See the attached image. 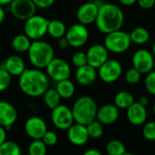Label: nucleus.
<instances>
[{
    "label": "nucleus",
    "mask_w": 155,
    "mask_h": 155,
    "mask_svg": "<svg viewBox=\"0 0 155 155\" xmlns=\"http://www.w3.org/2000/svg\"><path fill=\"white\" fill-rule=\"evenodd\" d=\"M21 91L30 97H40L49 88V77L40 69H25L19 76Z\"/></svg>",
    "instance_id": "1"
},
{
    "label": "nucleus",
    "mask_w": 155,
    "mask_h": 155,
    "mask_svg": "<svg viewBox=\"0 0 155 155\" xmlns=\"http://www.w3.org/2000/svg\"><path fill=\"white\" fill-rule=\"evenodd\" d=\"M124 22V15L118 5L111 3H104L99 6L95 25L101 33L107 35L114 31L120 30Z\"/></svg>",
    "instance_id": "2"
},
{
    "label": "nucleus",
    "mask_w": 155,
    "mask_h": 155,
    "mask_svg": "<svg viewBox=\"0 0 155 155\" xmlns=\"http://www.w3.org/2000/svg\"><path fill=\"white\" fill-rule=\"evenodd\" d=\"M97 104L90 96H81L73 104L72 113L74 122L84 125H88L96 120Z\"/></svg>",
    "instance_id": "3"
},
{
    "label": "nucleus",
    "mask_w": 155,
    "mask_h": 155,
    "mask_svg": "<svg viewBox=\"0 0 155 155\" xmlns=\"http://www.w3.org/2000/svg\"><path fill=\"white\" fill-rule=\"evenodd\" d=\"M28 58L35 68H46L48 64L54 58V51L49 43L43 40H35L28 50Z\"/></svg>",
    "instance_id": "4"
},
{
    "label": "nucleus",
    "mask_w": 155,
    "mask_h": 155,
    "mask_svg": "<svg viewBox=\"0 0 155 155\" xmlns=\"http://www.w3.org/2000/svg\"><path fill=\"white\" fill-rule=\"evenodd\" d=\"M132 44L130 34L123 30H116L105 35L104 46L106 49L114 54H123L126 52Z\"/></svg>",
    "instance_id": "5"
},
{
    "label": "nucleus",
    "mask_w": 155,
    "mask_h": 155,
    "mask_svg": "<svg viewBox=\"0 0 155 155\" xmlns=\"http://www.w3.org/2000/svg\"><path fill=\"white\" fill-rule=\"evenodd\" d=\"M49 20L38 15H34L25 20L24 25L25 34L33 41L41 40L46 34Z\"/></svg>",
    "instance_id": "6"
},
{
    "label": "nucleus",
    "mask_w": 155,
    "mask_h": 155,
    "mask_svg": "<svg viewBox=\"0 0 155 155\" xmlns=\"http://www.w3.org/2000/svg\"><path fill=\"white\" fill-rule=\"evenodd\" d=\"M52 123L59 130H68L74 122L72 109L64 104H59L52 110Z\"/></svg>",
    "instance_id": "7"
},
{
    "label": "nucleus",
    "mask_w": 155,
    "mask_h": 155,
    "mask_svg": "<svg viewBox=\"0 0 155 155\" xmlns=\"http://www.w3.org/2000/svg\"><path fill=\"white\" fill-rule=\"evenodd\" d=\"M99 78L106 84L116 82L123 74L122 64L115 59H108L103 65L98 68Z\"/></svg>",
    "instance_id": "8"
},
{
    "label": "nucleus",
    "mask_w": 155,
    "mask_h": 155,
    "mask_svg": "<svg viewBox=\"0 0 155 155\" xmlns=\"http://www.w3.org/2000/svg\"><path fill=\"white\" fill-rule=\"evenodd\" d=\"M46 74L52 80L57 82L69 79L71 67L69 64L62 58H54L46 66Z\"/></svg>",
    "instance_id": "9"
},
{
    "label": "nucleus",
    "mask_w": 155,
    "mask_h": 155,
    "mask_svg": "<svg viewBox=\"0 0 155 155\" xmlns=\"http://www.w3.org/2000/svg\"><path fill=\"white\" fill-rule=\"evenodd\" d=\"M154 60L153 52H150L147 49H139L133 55V67L137 69L142 74H147L153 71Z\"/></svg>",
    "instance_id": "10"
},
{
    "label": "nucleus",
    "mask_w": 155,
    "mask_h": 155,
    "mask_svg": "<svg viewBox=\"0 0 155 155\" xmlns=\"http://www.w3.org/2000/svg\"><path fill=\"white\" fill-rule=\"evenodd\" d=\"M69 43V45L74 48H79L84 45L89 38V31L86 25L77 23L71 25L64 35Z\"/></svg>",
    "instance_id": "11"
},
{
    "label": "nucleus",
    "mask_w": 155,
    "mask_h": 155,
    "mask_svg": "<svg viewBox=\"0 0 155 155\" xmlns=\"http://www.w3.org/2000/svg\"><path fill=\"white\" fill-rule=\"evenodd\" d=\"M9 10L16 19L25 21L35 15L36 5L32 0H14L9 5Z\"/></svg>",
    "instance_id": "12"
},
{
    "label": "nucleus",
    "mask_w": 155,
    "mask_h": 155,
    "mask_svg": "<svg viewBox=\"0 0 155 155\" xmlns=\"http://www.w3.org/2000/svg\"><path fill=\"white\" fill-rule=\"evenodd\" d=\"M25 132L33 140H42L47 132V125L45 120L39 116L29 117L25 123Z\"/></svg>",
    "instance_id": "13"
},
{
    "label": "nucleus",
    "mask_w": 155,
    "mask_h": 155,
    "mask_svg": "<svg viewBox=\"0 0 155 155\" xmlns=\"http://www.w3.org/2000/svg\"><path fill=\"white\" fill-rule=\"evenodd\" d=\"M86 55L88 64L94 67L95 69H98L108 60L109 51L106 49L104 45L94 44L89 47L86 52Z\"/></svg>",
    "instance_id": "14"
},
{
    "label": "nucleus",
    "mask_w": 155,
    "mask_h": 155,
    "mask_svg": "<svg viewBox=\"0 0 155 155\" xmlns=\"http://www.w3.org/2000/svg\"><path fill=\"white\" fill-rule=\"evenodd\" d=\"M99 5L95 2H86L79 6L76 12V17L80 24L88 25L95 23L98 12Z\"/></svg>",
    "instance_id": "15"
},
{
    "label": "nucleus",
    "mask_w": 155,
    "mask_h": 155,
    "mask_svg": "<svg viewBox=\"0 0 155 155\" xmlns=\"http://www.w3.org/2000/svg\"><path fill=\"white\" fill-rule=\"evenodd\" d=\"M17 111L15 107L6 102L0 101V126L8 130L17 120Z\"/></svg>",
    "instance_id": "16"
},
{
    "label": "nucleus",
    "mask_w": 155,
    "mask_h": 155,
    "mask_svg": "<svg viewBox=\"0 0 155 155\" xmlns=\"http://www.w3.org/2000/svg\"><path fill=\"white\" fill-rule=\"evenodd\" d=\"M67 138L69 142L75 146H82L85 144L90 138L86 125L77 123L74 124L67 130Z\"/></svg>",
    "instance_id": "17"
},
{
    "label": "nucleus",
    "mask_w": 155,
    "mask_h": 155,
    "mask_svg": "<svg viewBox=\"0 0 155 155\" xmlns=\"http://www.w3.org/2000/svg\"><path fill=\"white\" fill-rule=\"evenodd\" d=\"M119 108L115 104H104L98 109L96 120L102 124L109 125L115 123L119 118Z\"/></svg>",
    "instance_id": "18"
},
{
    "label": "nucleus",
    "mask_w": 155,
    "mask_h": 155,
    "mask_svg": "<svg viewBox=\"0 0 155 155\" xmlns=\"http://www.w3.org/2000/svg\"><path fill=\"white\" fill-rule=\"evenodd\" d=\"M127 118L128 121L134 125H142L147 120V110L146 107L139 104L138 102H134L128 109H127Z\"/></svg>",
    "instance_id": "19"
},
{
    "label": "nucleus",
    "mask_w": 155,
    "mask_h": 155,
    "mask_svg": "<svg viewBox=\"0 0 155 155\" xmlns=\"http://www.w3.org/2000/svg\"><path fill=\"white\" fill-rule=\"evenodd\" d=\"M96 69L90 64H85L84 66L78 67L75 72V79L81 85L88 86L93 84L97 78Z\"/></svg>",
    "instance_id": "20"
},
{
    "label": "nucleus",
    "mask_w": 155,
    "mask_h": 155,
    "mask_svg": "<svg viewBox=\"0 0 155 155\" xmlns=\"http://www.w3.org/2000/svg\"><path fill=\"white\" fill-rule=\"evenodd\" d=\"M3 68H5L12 76H20L25 68V64L24 60L19 55H10L5 62Z\"/></svg>",
    "instance_id": "21"
},
{
    "label": "nucleus",
    "mask_w": 155,
    "mask_h": 155,
    "mask_svg": "<svg viewBox=\"0 0 155 155\" xmlns=\"http://www.w3.org/2000/svg\"><path fill=\"white\" fill-rule=\"evenodd\" d=\"M55 89L59 94V95L61 96V98L63 99H70L71 97L74 96L75 93L74 84L69 79L57 82Z\"/></svg>",
    "instance_id": "22"
},
{
    "label": "nucleus",
    "mask_w": 155,
    "mask_h": 155,
    "mask_svg": "<svg viewBox=\"0 0 155 155\" xmlns=\"http://www.w3.org/2000/svg\"><path fill=\"white\" fill-rule=\"evenodd\" d=\"M31 39L25 34H20L15 35L12 39V47L17 53H25L28 52L31 46Z\"/></svg>",
    "instance_id": "23"
},
{
    "label": "nucleus",
    "mask_w": 155,
    "mask_h": 155,
    "mask_svg": "<svg viewBox=\"0 0 155 155\" xmlns=\"http://www.w3.org/2000/svg\"><path fill=\"white\" fill-rule=\"evenodd\" d=\"M66 31H67L66 26L64 24V22H62L61 20L54 19V20L49 21L47 33L53 38L59 39V38L64 36L66 34Z\"/></svg>",
    "instance_id": "24"
},
{
    "label": "nucleus",
    "mask_w": 155,
    "mask_h": 155,
    "mask_svg": "<svg viewBox=\"0 0 155 155\" xmlns=\"http://www.w3.org/2000/svg\"><path fill=\"white\" fill-rule=\"evenodd\" d=\"M130 37L132 40V43H134L135 45H142L146 44L150 39V33L145 27L138 26L135 27L131 33Z\"/></svg>",
    "instance_id": "25"
},
{
    "label": "nucleus",
    "mask_w": 155,
    "mask_h": 155,
    "mask_svg": "<svg viewBox=\"0 0 155 155\" xmlns=\"http://www.w3.org/2000/svg\"><path fill=\"white\" fill-rule=\"evenodd\" d=\"M134 103V95L126 91H121L114 97V104L119 109H128Z\"/></svg>",
    "instance_id": "26"
},
{
    "label": "nucleus",
    "mask_w": 155,
    "mask_h": 155,
    "mask_svg": "<svg viewBox=\"0 0 155 155\" xmlns=\"http://www.w3.org/2000/svg\"><path fill=\"white\" fill-rule=\"evenodd\" d=\"M43 99H44V103L46 105V107L53 110L54 108H55L56 106H58L60 104L61 96L57 93L56 89L48 88L45 91V93L43 94Z\"/></svg>",
    "instance_id": "27"
},
{
    "label": "nucleus",
    "mask_w": 155,
    "mask_h": 155,
    "mask_svg": "<svg viewBox=\"0 0 155 155\" xmlns=\"http://www.w3.org/2000/svg\"><path fill=\"white\" fill-rule=\"evenodd\" d=\"M0 155H22V152L15 142L5 141L0 145Z\"/></svg>",
    "instance_id": "28"
},
{
    "label": "nucleus",
    "mask_w": 155,
    "mask_h": 155,
    "mask_svg": "<svg viewBox=\"0 0 155 155\" xmlns=\"http://www.w3.org/2000/svg\"><path fill=\"white\" fill-rule=\"evenodd\" d=\"M106 153L108 155H124L126 153V148L123 142L112 140L106 145Z\"/></svg>",
    "instance_id": "29"
},
{
    "label": "nucleus",
    "mask_w": 155,
    "mask_h": 155,
    "mask_svg": "<svg viewBox=\"0 0 155 155\" xmlns=\"http://www.w3.org/2000/svg\"><path fill=\"white\" fill-rule=\"evenodd\" d=\"M47 146L42 140H33L28 146L29 155H46Z\"/></svg>",
    "instance_id": "30"
},
{
    "label": "nucleus",
    "mask_w": 155,
    "mask_h": 155,
    "mask_svg": "<svg viewBox=\"0 0 155 155\" xmlns=\"http://www.w3.org/2000/svg\"><path fill=\"white\" fill-rule=\"evenodd\" d=\"M104 124H102L99 121L94 120L92 123H90L87 127V131L89 134V136L93 139H99L104 134Z\"/></svg>",
    "instance_id": "31"
},
{
    "label": "nucleus",
    "mask_w": 155,
    "mask_h": 155,
    "mask_svg": "<svg viewBox=\"0 0 155 155\" xmlns=\"http://www.w3.org/2000/svg\"><path fill=\"white\" fill-rule=\"evenodd\" d=\"M12 75L3 67L0 68V93L6 90L11 84Z\"/></svg>",
    "instance_id": "32"
},
{
    "label": "nucleus",
    "mask_w": 155,
    "mask_h": 155,
    "mask_svg": "<svg viewBox=\"0 0 155 155\" xmlns=\"http://www.w3.org/2000/svg\"><path fill=\"white\" fill-rule=\"evenodd\" d=\"M72 64L74 66H76L77 68L84 66L85 64H88L86 53H84L83 51H78V52L74 53L72 56Z\"/></svg>",
    "instance_id": "33"
},
{
    "label": "nucleus",
    "mask_w": 155,
    "mask_h": 155,
    "mask_svg": "<svg viewBox=\"0 0 155 155\" xmlns=\"http://www.w3.org/2000/svg\"><path fill=\"white\" fill-rule=\"evenodd\" d=\"M142 74L134 67L129 69L125 74V80L131 84H136L140 82Z\"/></svg>",
    "instance_id": "34"
},
{
    "label": "nucleus",
    "mask_w": 155,
    "mask_h": 155,
    "mask_svg": "<svg viewBox=\"0 0 155 155\" xmlns=\"http://www.w3.org/2000/svg\"><path fill=\"white\" fill-rule=\"evenodd\" d=\"M143 134L148 141H155V122H148L143 127Z\"/></svg>",
    "instance_id": "35"
},
{
    "label": "nucleus",
    "mask_w": 155,
    "mask_h": 155,
    "mask_svg": "<svg viewBox=\"0 0 155 155\" xmlns=\"http://www.w3.org/2000/svg\"><path fill=\"white\" fill-rule=\"evenodd\" d=\"M146 90L153 95H155V71H152L147 74L144 81Z\"/></svg>",
    "instance_id": "36"
},
{
    "label": "nucleus",
    "mask_w": 155,
    "mask_h": 155,
    "mask_svg": "<svg viewBox=\"0 0 155 155\" xmlns=\"http://www.w3.org/2000/svg\"><path fill=\"white\" fill-rule=\"evenodd\" d=\"M42 141L46 146H54L57 143L58 137L57 134L53 131H47L42 138Z\"/></svg>",
    "instance_id": "37"
},
{
    "label": "nucleus",
    "mask_w": 155,
    "mask_h": 155,
    "mask_svg": "<svg viewBox=\"0 0 155 155\" xmlns=\"http://www.w3.org/2000/svg\"><path fill=\"white\" fill-rule=\"evenodd\" d=\"M32 1L35 3L36 7H39L42 9H45V8L52 6L54 3L55 2V0H32Z\"/></svg>",
    "instance_id": "38"
},
{
    "label": "nucleus",
    "mask_w": 155,
    "mask_h": 155,
    "mask_svg": "<svg viewBox=\"0 0 155 155\" xmlns=\"http://www.w3.org/2000/svg\"><path fill=\"white\" fill-rule=\"evenodd\" d=\"M137 4L143 9H151L155 5V0H137Z\"/></svg>",
    "instance_id": "39"
},
{
    "label": "nucleus",
    "mask_w": 155,
    "mask_h": 155,
    "mask_svg": "<svg viewBox=\"0 0 155 155\" xmlns=\"http://www.w3.org/2000/svg\"><path fill=\"white\" fill-rule=\"evenodd\" d=\"M58 45L61 48H66V47L69 46V43H68V41H67L65 36H63V37L58 39Z\"/></svg>",
    "instance_id": "40"
},
{
    "label": "nucleus",
    "mask_w": 155,
    "mask_h": 155,
    "mask_svg": "<svg viewBox=\"0 0 155 155\" xmlns=\"http://www.w3.org/2000/svg\"><path fill=\"white\" fill-rule=\"evenodd\" d=\"M6 141V130L0 126V145Z\"/></svg>",
    "instance_id": "41"
},
{
    "label": "nucleus",
    "mask_w": 155,
    "mask_h": 155,
    "mask_svg": "<svg viewBox=\"0 0 155 155\" xmlns=\"http://www.w3.org/2000/svg\"><path fill=\"white\" fill-rule=\"evenodd\" d=\"M82 155H103L101 153L100 151H98L97 149H94V148H92V149H89L87 151H85Z\"/></svg>",
    "instance_id": "42"
},
{
    "label": "nucleus",
    "mask_w": 155,
    "mask_h": 155,
    "mask_svg": "<svg viewBox=\"0 0 155 155\" xmlns=\"http://www.w3.org/2000/svg\"><path fill=\"white\" fill-rule=\"evenodd\" d=\"M137 102H138L139 104H141L142 105H143V106L146 107V105H148V104H149V99H148L147 96L143 95V96H140V97H139V99H138Z\"/></svg>",
    "instance_id": "43"
},
{
    "label": "nucleus",
    "mask_w": 155,
    "mask_h": 155,
    "mask_svg": "<svg viewBox=\"0 0 155 155\" xmlns=\"http://www.w3.org/2000/svg\"><path fill=\"white\" fill-rule=\"evenodd\" d=\"M119 2L124 5H133L137 3V0H119Z\"/></svg>",
    "instance_id": "44"
},
{
    "label": "nucleus",
    "mask_w": 155,
    "mask_h": 155,
    "mask_svg": "<svg viewBox=\"0 0 155 155\" xmlns=\"http://www.w3.org/2000/svg\"><path fill=\"white\" fill-rule=\"evenodd\" d=\"M5 9L3 7V5H0V24L5 20Z\"/></svg>",
    "instance_id": "45"
},
{
    "label": "nucleus",
    "mask_w": 155,
    "mask_h": 155,
    "mask_svg": "<svg viewBox=\"0 0 155 155\" xmlns=\"http://www.w3.org/2000/svg\"><path fill=\"white\" fill-rule=\"evenodd\" d=\"M14 0H0V5H10Z\"/></svg>",
    "instance_id": "46"
},
{
    "label": "nucleus",
    "mask_w": 155,
    "mask_h": 155,
    "mask_svg": "<svg viewBox=\"0 0 155 155\" xmlns=\"http://www.w3.org/2000/svg\"><path fill=\"white\" fill-rule=\"evenodd\" d=\"M153 56H154L155 58V43L153 44Z\"/></svg>",
    "instance_id": "47"
},
{
    "label": "nucleus",
    "mask_w": 155,
    "mask_h": 155,
    "mask_svg": "<svg viewBox=\"0 0 155 155\" xmlns=\"http://www.w3.org/2000/svg\"><path fill=\"white\" fill-rule=\"evenodd\" d=\"M153 114H154V115H155V102H154V104H153Z\"/></svg>",
    "instance_id": "48"
},
{
    "label": "nucleus",
    "mask_w": 155,
    "mask_h": 155,
    "mask_svg": "<svg viewBox=\"0 0 155 155\" xmlns=\"http://www.w3.org/2000/svg\"><path fill=\"white\" fill-rule=\"evenodd\" d=\"M124 155H134V154H133V153H124Z\"/></svg>",
    "instance_id": "49"
}]
</instances>
